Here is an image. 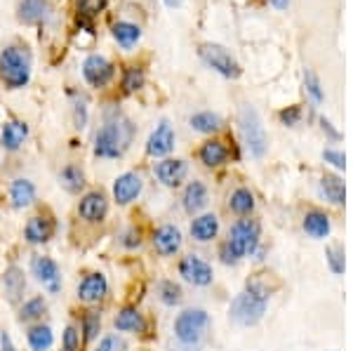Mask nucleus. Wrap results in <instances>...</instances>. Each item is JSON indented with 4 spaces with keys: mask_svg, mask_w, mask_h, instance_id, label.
Here are the masks:
<instances>
[{
    "mask_svg": "<svg viewBox=\"0 0 353 351\" xmlns=\"http://www.w3.org/2000/svg\"><path fill=\"white\" fill-rule=\"evenodd\" d=\"M134 130L125 118H113L106 121L104 128L97 132L94 139V154L99 158H121L125 154V149L132 141Z\"/></svg>",
    "mask_w": 353,
    "mask_h": 351,
    "instance_id": "1",
    "label": "nucleus"
},
{
    "mask_svg": "<svg viewBox=\"0 0 353 351\" xmlns=\"http://www.w3.org/2000/svg\"><path fill=\"white\" fill-rule=\"evenodd\" d=\"M0 78L10 90L24 88L31 78V57L21 48H5L0 54Z\"/></svg>",
    "mask_w": 353,
    "mask_h": 351,
    "instance_id": "2",
    "label": "nucleus"
},
{
    "mask_svg": "<svg viewBox=\"0 0 353 351\" xmlns=\"http://www.w3.org/2000/svg\"><path fill=\"white\" fill-rule=\"evenodd\" d=\"M210 328V314L205 309H186L174 319V337L184 347H201Z\"/></svg>",
    "mask_w": 353,
    "mask_h": 351,
    "instance_id": "3",
    "label": "nucleus"
},
{
    "mask_svg": "<svg viewBox=\"0 0 353 351\" xmlns=\"http://www.w3.org/2000/svg\"><path fill=\"white\" fill-rule=\"evenodd\" d=\"M238 123H241V134H243V141H245V146H248V151L254 158H261L266 154V149H269V137H266L264 123H261L257 109L250 104H243Z\"/></svg>",
    "mask_w": 353,
    "mask_h": 351,
    "instance_id": "4",
    "label": "nucleus"
},
{
    "mask_svg": "<svg viewBox=\"0 0 353 351\" xmlns=\"http://www.w3.org/2000/svg\"><path fill=\"white\" fill-rule=\"evenodd\" d=\"M266 304H269V299L245 290V292H241V295H236V299L231 302L229 314L238 325L250 328V325H254L261 321V316H264V311H266Z\"/></svg>",
    "mask_w": 353,
    "mask_h": 351,
    "instance_id": "5",
    "label": "nucleus"
},
{
    "mask_svg": "<svg viewBox=\"0 0 353 351\" xmlns=\"http://www.w3.org/2000/svg\"><path fill=\"white\" fill-rule=\"evenodd\" d=\"M257 243H259V224L254 222V219H238V222L231 226L226 245H229L231 252L241 259L248 252H254Z\"/></svg>",
    "mask_w": 353,
    "mask_h": 351,
    "instance_id": "6",
    "label": "nucleus"
},
{
    "mask_svg": "<svg viewBox=\"0 0 353 351\" xmlns=\"http://www.w3.org/2000/svg\"><path fill=\"white\" fill-rule=\"evenodd\" d=\"M201 59L210 66L212 71H217L224 78H238L241 76V64L236 61L229 50L221 48L217 43H205L201 45Z\"/></svg>",
    "mask_w": 353,
    "mask_h": 351,
    "instance_id": "7",
    "label": "nucleus"
},
{
    "mask_svg": "<svg viewBox=\"0 0 353 351\" xmlns=\"http://www.w3.org/2000/svg\"><path fill=\"white\" fill-rule=\"evenodd\" d=\"M179 276L184 279L186 283H191V285H210L214 279L212 274V267H210L205 259H201L198 254H186L184 259L179 262Z\"/></svg>",
    "mask_w": 353,
    "mask_h": 351,
    "instance_id": "8",
    "label": "nucleus"
},
{
    "mask_svg": "<svg viewBox=\"0 0 353 351\" xmlns=\"http://www.w3.org/2000/svg\"><path fill=\"white\" fill-rule=\"evenodd\" d=\"M31 274L36 276L38 283H43L50 292H59L61 288V271H59V264L54 262L52 257H38L31 259Z\"/></svg>",
    "mask_w": 353,
    "mask_h": 351,
    "instance_id": "9",
    "label": "nucleus"
},
{
    "mask_svg": "<svg viewBox=\"0 0 353 351\" xmlns=\"http://www.w3.org/2000/svg\"><path fill=\"white\" fill-rule=\"evenodd\" d=\"M78 214L90 224L104 222V217L109 214V201H106V196L101 191H90L78 203Z\"/></svg>",
    "mask_w": 353,
    "mask_h": 351,
    "instance_id": "10",
    "label": "nucleus"
},
{
    "mask_svg": "<svg viewBox=\"0 0 353 351\" xmlns=\"http://www.w3.org/2000/svg\"><path fill=\"white\" fill-rule=\"evenodd\" d=\"M83 76L92 88H104L113 78V64L101 54H90L83 64Z\"/></svg>",
    "mask_w": 353,
    "mask_h": 351,
    "instance_id": "11",
    "label": "nucleus"
},
{
    "mask_svg": "<svg viewBox=\"0 0 353 351\" xmlns=\"http://www.w3.org/2000/svg\"><path fill=\"white\" fill-rule=\"evenodd\" d=\"M109 292V281H106L104 274L94 271V274H88L85 279L78 283V299L85 304H97L106 297Z\"/></svg>",
    "mask_w": 353,
    "mask_h": 351,
    "instance_id": "12",
    "label": "nucleus"
},
{
    "mask_svg": "<svg viewBox=\"0 0 353 351\" xmlns=\"http://www.w3.org/2000/svg\"><path fill=\"white\" fill-rule=\"evenodd\" d=\"M144 189V182L137 172H125L113 182V198H116L118 205H130L132 201H137Z\"/></svg>",
    "mask_w": 353,
    "mask_h": 351,
    "instance_id": "13",
    "label": "nucleus"
},
{
    "mask_svg": "<svg viewBox=\"0 0 353 351\" xmlns=\"http://www.w3.org/2000/svg\"><path fill=\"white\" fill-rule=\"evenodd\" d=\"M54 231H57V224L52 217H48V214H36V217L28 219L24 226V239L31 243V245H43V243H48L52 239Z\"/></svg>",
    "mask_w": 353,
    "mask_h": 351,
    "instance_id": "14",
    "label": "nucleus"
},
{
    "mask_svg": "<svg viewBox=\"0 0 353 351\" xmlns=\"http://www.w3.org/2000/svg\"><path fill=\"white\" fill-rule=\"evenodd\" d=\"M174 149V130L170 126V121H161L158 128L151 132L149 141H146V151L156 158H163L168 156L170 151Z\"/></svg>",
    "mask_w": 353,
    "mask_h": 351,
    "instance_id": "15",
    "label": "nucleus"
},
{
    "mask_svg": "<svg viewBox=\"0 0 353 351\" xmlns=\"http://www.w3.org/2000/svg\"><path fill=\"white\" fill-rule=\"evenodd\" d=\"M186 174H189V163L181 161V158H168V161H161L156 166L158 182L165 186H179Z\"/></svg>",
    "mask_w": 353,
    "mask_h": 351,
    "instance_id": "16",
    "label": "nucleus"
},
{
    "mask_svg": "<svg viewBox=\"0 0 353 351\" xmlns=\"http://www.w3.org/2000/svg\"><path fill=\"white\" fill-rule=\"evenodd\" d=\"M151 241H153V248H156L158 254L172 257V254L179 252V248H181V231L172 224H165L161 229H156V234H153Z\"/></svg>",
    "mask_w": 353,
    "mask_h": 351,
    "instance_id": "17",
    "label": "nucleus"
},
{
    "mask_svg": "<svg viewBox=\"0 0 353 351\" xmlns=\"http://www.w3.org/2000/svg\"><path fill=\"white\" fill-rule=\"evenodd\" d=\"M217 234H219V219H217V214L208 212V214H201V217H196L191 222V236H193V241L208 243V241L217 239Z\"/></svg>",
    "mask_w": 353,
    "mask_h": 351,
    "instance_id": "18",
    "label": "nucleus"
},
{
    "mask_svg": "<svg viewBox=\"0 0 353 351\" xmlns=\"http://www.w3.org/2000/svg\"><path fill=\"white\" fill-rule=\"evenodd\" d=\"M3 290H5V297H8L12 304L19 302L21 295H24V290H26L24 269H19V267L5 269V274H3Z\"/></svg>",
    "mask_w": 353,
    "mask_h": 351,
    "instance_id": "19",
    "label": "nucleus"
},
{
    "mask_svg": "<svg viewBox=\"0 0 353 351\" xmlns=\"http://www.w3.org/2000/svg\"><path fill=\"white\" fill-rule=\"evenodd\" d=\"M28 134V126L21 121H10L3 126V132H0V144H3L5 151H17L21 144H24Z\"/></svg>",
    "mask_w": 353,
    "mask_h": 351,
    "instance_id": "20",
    "label": "nucleus"
},
{
    "mask_svg": "<svg viewBox=\"0 0 353 351\" xmlns=\"http://www.w3.org/2000/svg\"><path fill=\"white\" fill-rule=\"evenodd\" d=\"M113 325H116L118 332H144V328H146L144 316H141L134 307H125L118 311Z\"/></svg>",
    "mask_w": 353,
    "mask_h": 351,
    "instance_id": "21",
    "label": "nucleus"
},
{
    "mask_svg": "<svg viewBox=\"0 0 353 351\" xmlns=\"http://www.w3.org/2000/svg\"><path fill=\"white\" fill-rule=\"evenodd\" d=\"M330 229H332V224H330V217L325 212L311 210L304 214V231L311 239H325V236H330Z\"/></svg>",
    "mask_w": 353,
    "mask_h": 351,
    "instance_id": "22",
    "label": "nucleus"
},
{
    "mask_svg": "<svg viewBox=\"0 0 353 351\" xmlns=\"http://www.w3.org/2000/svg\"><path fill=\"white\" fill-rule=\"evenodd\" d=\"M205 205H208V186L203 182H191L184 191V210L189 214H196Z\"/></svg>",
    "mask_w": 353,
    "mask_h": 351,
    "instance_id": "23",
    "label": "nucleus"
},
{
    "mask_svg": "<svg viewBox=\"0 0 353 351\" xmlns=\"http://www.w3.org/2000/svg\"><path fill=\"white\" fill-rule=\"evenodd\" d=\"M10 198H12V208H17V210L28 208L36 201V186L28 179H14L12 186H10Z\"/></svg>",
    "mask_w": 353,
    "mask_h": 351,
    "instance_id": "24",
    "label": "nucleus"
},
{
    "mask_svg": "<svg viewBox=\"0 0 353 351\" xmlns=\"http://www.w3.org/2000/svg\"><path fill=\"white\" fill-rule=\"evenodd\" d=\"M321 194L334 205H344L346 203V186L337 174H323L321 179Z\"/></svg>",
    "mask_w": 353,
    "mask_h": 351,
    "instance_id": "25",
    "label": "nucleus"
},
{
    "mask_svg": "<svg viewBox=\"0 0 353 351\" xmlns=\"http://www.w3.org/2000/svg\"><path fill=\"white\" fill-rule=\"evenodd\" d=\"M226 158H229V149H226L221 141H205V144L201 146V161L203 166L208 168H219L226 163Z\"/></svg>",
    "mask_w": 353,
    "mask_h": 351,
    "instance_id": "26",
    "label": "nucleus"
},
{
    "mask_svg": "<svg viewBox=\"0 0 353 351\" xmlns=\"http://www.w3.org/2000/svg\"><path fill=\"white\" fill-rule=\"evenodd\" d=\"M50 12V5L45 0H24L19 8V19L24 24H38Z\"/></svg>",
    "mask_w": 353,
    "mask_h": 351,
    "instance_id": "27",
    "label": "nucleus"
},
{
    "mask_svg": "<svg viewBox=\"0 0 353 351\" xmlns=\"http://www.w3.org/2000/svg\"><path fill=\"white\" fill-rule=\"evenodd\" d=\"M28 347L33 351H48L54 344V335L50 325H33L31 330L26 332Z\"/></svg>",
    "mask_w": 353,
    "mask_h": 351,
    "instance_id": "28",
    "label": "nucleus"
},
{
    "mask_svg": "<svg viewBox=\"0 0 353 351\" xmlns=\"http://www.w3.org/2000/svg\"><path fill=\"white\" fill-rule=\"evenodd\" d=\"M229 208L236 214H241V217H245V214H250L254 210V196L250 189H245V186H241V189H236L229 198Z\"/></svg>",
    "mask_w": 353,
    "mask_h": 351,
    "instance_id": "29",
    "label": "nucleus"
},
{
    "mask_svg": "<svg viewBox=\"0 0 353 351\" xmlns=\"http://www.w3.org/2000/svg\"><path fill=\"white\" fill-rule=\"evenodd\" d=\"M113 38H116L125 50H130V48H134L137 41L141 38V28L130 24V21H118V24L113 26Z\"/></svg>",
    "mask_w": 353,
    "mask_h": 351,
    "instance_id": "30",
    "label": "nucleus"
},
{
    "mask_svg": "<svg viewBox=\"0 0 353 351\" xmlns=\"http://www.w3.org/2000/svg\"><path fill=\"white\" fill-rule=\"evenodd\" d=\"M59 184L64 186L68 194H78L85 186V174L78 166H66L59 174Z\"/></svg>",
    "mask_w": 353,
    "mask_h": 351,
    "instance_id": "31",
    "label": "nucleus"
},
{
    "mask_svg": "<svg viewBox=\"0 0 353 351\" xmlns=\"http://www.w3.org/2000/svg\"><path fill=\"white\" fill-rule=\"evenodd\" d=\"M191 128L198 130V132H203V134L217 132V130L221 128V118L212 111H201L191 118Z\"/></svg>",
    "mask_w": 353,
    "mask_h": 351,
    "instance_id": "32",
    "label": "nucleus"
},
{
    "mask_svg": "<svg viewBox=\"0 0 353 351\" xmlns=\"http://www.w3.org/2000/svg\"><path fill=\"white\" fill-rule=\"evenodd\" d=\"M45 309H48V304H45V297L26 299V302L21 304V309H19V321H21V323H31V321H38L45 314Z\"/></svg>",
    "mask_w": 353,
    "mask_h": 351,
    "instance_id": "33",
    "label": "nucleus"
},
{
    "mask_svg": "<svg viewBox=\"0 0 353 351\" xmlns=\"http://www.w3.org/2000/svg\"><path fill=\"white\" fill-rule=\"evenodd\" d=\"M81 325H83V339H85V342H92V339L99 335V330H101L99 311H88V314H83Z\"/></svg>",
    "mask_w": 353,
    "mask_h": 351,
    "instance_id": "34",
    "label": "nucleus"
},
{
    "mask_svg": "<svg viewBox=\"0 0 353 351\" xmlns=\"http://www.w3.org/2000/svg\"><path fill=\"white\" fill-rule=\"evenodd\" d=\"M158 290H161V302L168 304V307H174V304H179L181 297H184V295H181V288L176 285L174 281H163Z\"/></svg>",
    "mask_w": 353,
    "mask_h": 351,
    "instance_id": "35",
    "label": "nucleus"
},
{
    "mask_svg": "<svg viewBox=\"0 0 353 351\" xmlns=\"http://www.w3.org/2000/svg\"><path fill=\"white\" fill-rule=\"evenodd\" d=\"M325 257H327V264L332 269V274L341 276L346 269V262H344V248L341 245H330L325 250Z\"/></svg>",
    "mask_w": 353,
    "mask_h": 351,
    "instance_id": "36",
    "label": "nucleus"
},
{
    "mask_svg": "<svg viewBox=\"0 0 353 351\" xmlns=\"http://www.w3.org/2000/svg\"><path fill=\"white\" fill-rule=\"evenodd\" d=\"M304 83H306V92L311 94V99L316 101V104H321V101L325 99V92H323L321 81H318V76L311 69L304 71Z\"/></svg>",
    "mask_w": 353,
    "mask_h": 351,
    "instance_id": "37",
    "label": "nucleus"
},
{
    "mask_svg": "<svg viewBox=\"0 0 353 351\" xmlns=\"http://www.w3.org/2000/svg\"><path fill=\"white\" fill-rule=\"evenodd\" d=\"M144 85V73H141L137 66H132V69H128L125 71V76H123V90L125 92H137V90Z\"/></svg>",
    "mask_w": 353,
    "mask_h": 351,
    "instance_id": "38",
    "label": "nucleus"
},
{
    "mask_svg": "<svg viewBox=\"0 0 353 351\" xmlns=\"http://www.w3.org/2000/svg\"><path fill=\"white\" fill-rule=\"evenodd\" d=\"M61 351H81V332L76 325H66L61 335Z\"/></svg>",
    "mask_w": 353,
    "mask_h": 351,
    "instance_id": "39",
    "label": "nucleus"
},
{
    "mask_svg": "<svg viewBox=\"0 0 353 351\" xmlns=\"http://www.w3.org/2000/svg\"><path fill=\"white\" fill-rule=\"evenodd\" d=\"M78 5H81V14L85 17H94L99 10H104L106 0H78Z\"/></svg>",
    "mask_w": 353,
    "mask_h": 351,
    "instance_id": "40",
    "label": "nucleus"
},
{
    "mask_svg": "<svg viewBox=\"0 0 353 351\" xmlns=\"http://www.w3.org/2000/svg\"><path fill=\"white\" fill-rule=\"evenodd\" d=\"M323 158H325L330 166H334L337 170L346 168V156L341 154V151H337V149H325V151H323Z\"/></svg>",
    "mask_w": 353,
    "mask_h": 351,
    "instance_id": "41",
    "label": "nucleus"
},
{
    "mask_svg": "<svg viewBox=\"0 0 353 351\" xmlns=\"http://www.w3.org/2000/svg\"><path fill=\"white\" fill-rule=\"evenodd\" d=\"M299 118H301V109H299V106H290V109L281 111V121H283V126H288V128L297 126Z\"/></svg>",
    "mask_w": 353,
    "mask_h": 351,
    "instance_id": "42",
    "label": "nucleus"
},
{
    "mask_svg": "<svg viewBox=\"0 0 353 351\" xmlns=\"http://www.w3.org/2000/svg\"><path fill=\"white\" fill-rule=\"evenodd\" d=\"M123 245H125V248H139V245H141L139 231H137V229H130L128 234L123 236Z\"/></svg>",
    "mask_w": 353,
    "mask_h": 351,
    "instance_id": "43",
    "label": "nucleus"
},
{
    "mask_svg": "<svg viewBox=\"0 0 353 351\" xmlns=\"http://www.w3.org/2000/svg\"><path fill=\"white\" fill-rule=\"evenodd\" d=\"M113 349H116V337H113V335H106V337L99 342V347H97L94 351H113Z\"/></svg>",
    "mask_w": 353,
    "mask_h": 351,
    "instance_id": "44",
    "label": "nucleus"
},
{
    "mask_svg": "<svg viewBox=\"0 0 353 351\" xmlns=\"http://www.w3.org/2000/svg\"><path fill=\"white\" fill-rule=\"evenodd\" d=\"M0 351H17L8 332H0Z\"/></svg>",
    "mask_w": 353,
    "mask_h": 351,
    "instance_id": "45",
    "label": "nucleus"
},
{
    "mask_svg": "<svg viewBox=\"0 0 353 351\" xmlns=\"http://www.w3.org/2000/svg\"><path fill=\"white\" fill-rule=\"evenodd\" d=\"M321 126H323V130H327V134H330V137L339 139V132H337V130L332 128V123H330L327 118H321Z\"/></svg>",
    "mask_w": 353,
    "mask_h": 351,
    "instance_id": "46",
    "label": "nucleus"
},
{
    "mask_svg": "<svg viewBox=\"0 0 353 351\" xmlns=\"http://www.w3.org/2000/svg\"><path fill=\"white\" fill-rule=\"evenodd\" d=\"M276 10H288L290 8V0H269Z\"/></svg>",
    "mask_w": 353,
    "mask_h": 351,
    "instance_id": "47",
    "label": "nucleus"
},
{
    "mask_svg": "<svg viewBox=\"0 0 353 351\" xmlns=\"http://www.w3.org/2000/svg\"><path fill=\"white\" fill-rule=\"evenodd\" d=\"M165 5H168V8H179L181 3H184V0H163Z\"/></svg>",
    "mask_w": 353,
    "mask_h": 351,
    "instance_id": "48",
    "label": "nucleus"
}]
</instances>
